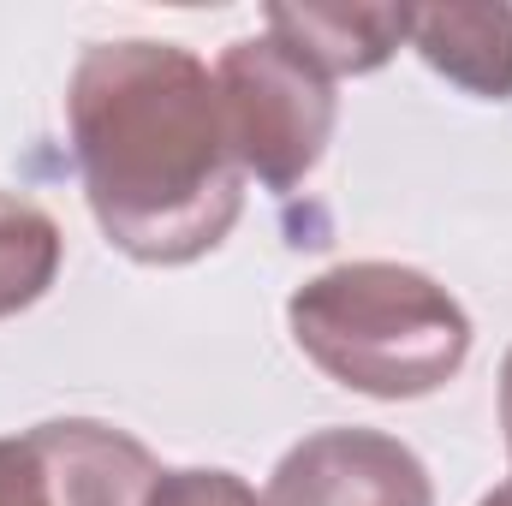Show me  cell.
Instances as JSON below:
<instances>
[{
  "label": "cell",
  "instance_id": "cell-1",
  "mask_svg": "<svg viewBox=\"0 0 512 506\" xmlns=\"http://www.w3.org/2000/svg\"><path fill=\"white\" fill-rule=\"evenodd\" d=\"M72 161L102 239L143 268L209 256L245 209L215 72L179 42H90L66 84Z\"/></svg>",
  "mask_w": 512,
  "mask_h": 506
},
{
  "label": "cell",
  "instance_id": "cell-2",
  "mask_svg": "<svg viewBox=\"0 0 512 506\" xmlns=\"http://www.w3.org/2000/svg\"><path fill=\"white\" fill-rule=\"evenodd\" d=\"M298 352L364 399H429L465 370V304L411 262H340L286 298Z\"/></svg>",
  "mask_w": 512,
  "mask_h": 506
},
{
  "label": "cell",
  "instance_id": "cell-3",
  "mask_svg": "<svg viewBox=\"0 0 512 506\" xmlns=\"http://www.w3.org/2000/svg\"><path fill=\"white\" fill-rule=\"evenodd\" d=\"M215 96H221L233 161L256 185L286 197L322 167L340 120L334 78H322L310 60H298L274 36L227 42V54L215 60Z\"/></svg>",
  "mask_w": 512,
  "mask_h": 506
},
{
  "label": "cell",
  "instance_id": "cell-4",
  "mask_svg": "<svg viewBox=\"0 0 512 506\" xmlns=\"http://www.w3.org/2000/svg\"><path fill=\"white\" fill-rule=\"evenodd\" d=\"M262 506H435V483L399 435L316 429L286 447Z\"/></svg>",
  "mask_w": 512,
  "mask_h": 506
},
{
  "label": "cell",
  "instance_id": "cell-5",
  "mask_svg": "<svg viewBox=\"0 0 512 506\" xmlns=\"http://www.w3.org/2000/svg\"><path fill=\"white\" fill-rule=\"evenodd\" d=\"M30 447L48 477V506H149V489L161 483L155 453L96 417L36 423Z\"/></svg>",
  "mask_w": 512,
  "mask_h": 506
},
{
  "label": "cell",
  "instance_id": "cell-6",
  "mask_svg": "<svg viewBox=\"0 0 512 506\" xmlns=\"http://www.w3.org/2000/svg\"><path fill=\"white\" fill-rule=\"evenodd\" d=\"M268 36L322 78H364L411 42V6H268Z\"/></svg>",
  "mask_w": 512,
  "mask_h": 506
},
{
  "label": "cell",
  "instance_id": "cell-7",
  "mask_svg": "<svg viewBox=\"0 0 512 506\" xmlns=\"http://www.w3.org/2000/svg\"><path fill=\"white\" fill-rule=\"evenodd\" d=\"M411 48L477 102L512 96V6H411Z\"/></svg>",
  "mask_w": 512,
  "mask_h": 506
},
{
  "label": "cell",
  "instance_id": "cell-8",
  "mask_svg": "<svg viewBox=\"0 0 512 506\" xmlns=\"http://www.w3.org/2000/svg\"><path fill=\"white\" fill-rule=\"evenodd\" d=\"M60 256V221L30 197L0 191V322L48 298V286L60 280Z\"/></svg>",
  "mask_w": 512,
  "mask_h": 506
},
{
  "label": "cell",
  "instance_id": "cell-9",
  "mask_svg": "<svg viewBox=\"0 0 512 506\" xmlns=\"http://www.w3.org/2000/svg\"><path fill=\"white\" fill-rule=\"evenodd\" d=\"M149 506H262L256 489L233 471H209V465H185V471H161V483L149 489Z\"/></svg>",
  "mask_w": 512,
  "mask_h": 506
},
{
  "label": "cell",
  "instance_id": "cell-10",
  "mask_svg": "<svg viewBox=\"0 0 512 506\" xmlns=\"http://www.w3.org/2000/svg\"><path fill=\"white\" fill-rule=\"evenodd\" d=\"M0 506H48V477L30 435H0Z\"/></svg>",
  "mask_w": 512,
  "mask_h": 506
},
{
  "label": "cell",
  "instance_id": "cell-11",
  "mask_svg": "<svg viewBox=\"0 0 512 506\" xmlns=\"http://www.w3.org/2000/svg\"><path fill=\"white\" fill-rule=\"evenodd\" d=\"M501 435H507V453H512V352L501 364Z\"/></svg>",
  "mask_w": 512,
  "mask_h": 506
},
{
  "label": "cell",
  "instance_id": "cell-12",
  "mask_svg": "<svg viewBox=\"0 0 512 506\" xmlns=\"http://www.w3.org/2000/svg\"><path fill=\"white\" fill-rule=\"evenodd\" d=\"M477 506H512V477L501 483V489H489V495H483Z\"/></svg>",
  "mask_w": 512,
  "mask_h": 506
}]
</instances>
